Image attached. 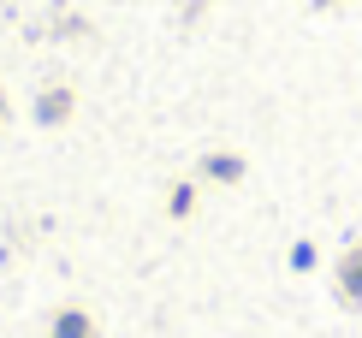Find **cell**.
Here are the masks:
<instances>
[{
	"instance_id": "6da1fadb",
	"label": "cell",
	"mask_w": 362,
	"mask_h": 338,
	"mask_svg": "<svg viewBox=\"0 0 362 338\" xmlns=\"http://www.w3.org/2000/svg\"><path fill=\"white\" fill-rule=\"evenodd\" d=\"M344 291H351V303H362V250L344 261Z\"/></svg>"
}]
</instances>
